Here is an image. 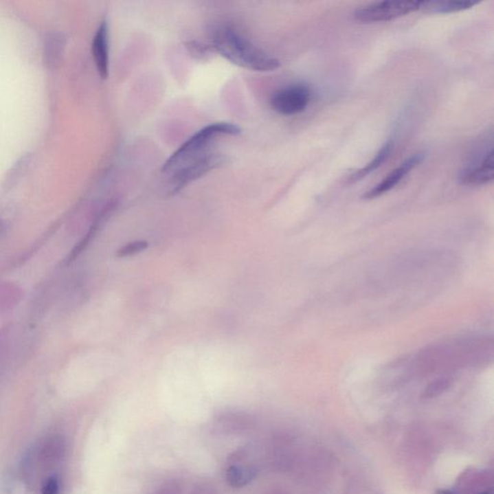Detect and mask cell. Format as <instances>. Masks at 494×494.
I'll return each instance as SVG.
<instances>
[{"instance_id": "cell-1", "label": "cell", "mask_w": 494, "mask_h": 494, "mask_svg": "<svg viewBox=\"0 0 494 494\" xmlns=\"http://www.w3.org/2000/svg\"><path fill=\"white\" fill-rule=\"evenodd\" d=\"M212 47L226 60L247 70L271 71L280 67L278 58L253 45L232 26L221 25L214 31Z\"/></svg>"}, {"instance_id": "cell-2", "label": "cell", "mask_w": 494, "mask_h": 494, "mask_svg": "<svg viewBox=\"0 0 494 494\" xmlns=\"http://www.w3.org/2000/svg\"><path fill=\"white\" fill-rule=\"evenodd\" d=\"M240 133H242V130L240 126L235 124L227 123V122L210 124V125L202 128L201 130L197 131L192 137L188 138L187 142L183 143L182 146L173 153L170 157L164 162L161 171L164 173L171 174L186 162L207 152L210 143L214 142V138L221 137V135H238Z\"/></svg>"}, {"instance_id": "cell-3", "label": "cell", "mask_w": 494, "mask_h": 494, "mask_svg": "<svg viewBox=\"0 0 494 494\" xmlns=\"http://www.w3.org/2000/svg\"><path fill=\"white\" fill-rule=\"evenodd\" d=\"M225 161L223 155L207 150L204 154L190 159L172 172L169 192L171 195L177 194L209 172L223 166Z\"/></svg>"}, {"instance_id": "cell-4", "label": "cell", "mask_w": 494, "mask_h": 494, "mask_svg": "<svg viewBox=\"0 0 494 494\" xmlns=\"http://www.w3.org/2000/svg\"><path fill=\"white\" fill-rule=\"evenodd\" d=\"M493 140L480 144L460 171V182L467 186L491 183L494 177Z\"/></svg>"}, {"instance_id": "cell-5", "label": "cell", "mask_w": 494, "mask_h": 494, "mask_svg": "<svg viewBox=\"0 0 494 494\" xmlns=\"http://www.w3.org/2000/svg\"><path fill=\"white\" fill-rule=\"evenodd\" d=\"M63 454L64 445L61 439L47 438L30 451L25 460V471L28 476L31 474L32 478L43 477L45 483L47 480L46 474L51 473L52 469L60 462Z\"/></svg>"}, {"instance_id": "cell-6", "label": "cell", "mask_w": 494, "mask_h": 494, "mask_svg": "<svg viewBox=\"0 0 494 494\" xmlns=\"http://www.w3.org/2000/svg\"><path fill=\"white\" fill-rule=\"evenodd\" d=\"M422 4L423 1L374 2L358 9L353 14V16L358 23H384L421 10Z\"/></svg>"}, {"instance_id": "cell-7", "label": "cell", "mask_w": 494, "mask_h": 494, "mask_svg": "<svg viewBox=\"0 0 494 494\" xmlns=\"http://www.w3.org/2000/svg\"><path fill=\"white\" fill-rule=\"evenodd\" d=\"M312 91L307 85H292L274 93L271 98V106L282 115L302 113L309 106Z\"/></svg>"}, {"instance_id": "cell-8", "label": "cell", "mask_w": 494, "mask_h": 494, "mask_svg": "<svg viewBox=\"0 0 494 494\" xmlns=\"http://www.w3.org/2000/svg\"><path fill=\"white\" fill-rule=\"evenodd\" d=\"M425 157H426L425 153L418 152L405 159L400 166L393 169L381 183H377L373 188L365 193L364 199H376V198L392 190L402 182L405 176L409 175L410 172L423 162Z\"/></svg>"}, {"instance_id": "cell-9", "label": "cell", "mask_w": 494, "mask_h": 494, "mask_svg": "<svg viewBox=\"0 0 494 494\" xmlns=\"http://www.w3.org/2000/svg\"><path fill=\"white\" fill-rule=\"evenodd\" d=\"M92 54L98 73L102 80H106L109 74V32L106 20L102 21L95 33Z\"/></svg>"}, {"instance_id": "cell-10", "label": "cell", "mask_w": 494, "mask_h": 494, "mask_svg": "<svg viewBox=\"0 0 494 494\" xmlns=\"http://www.w3.org/2000/svg\"><path fill=\"white\" fill-rule=\"evenodd\" d=\"M115 207L116 204L114 202L111 203V204L107 205V206L104 207V211H102L101 214H100V216H98L96 221L94 222V224H93L91 228L89 229L88 233L86 234L85 238H83L82 240H81L80 242L76 245L73 250H71V252L69 254L68 258H67V264H71V262L75 261L76 258L80 256V253H82L83 250H85V248L88 247V245L91 243L92 238H94L95 235H96L97 231L99 230L100 226H101L102 222L109 218V216H111L112 212H114V210H115Z\"/></svg>"}, {"instance_id": "cell-11", "label": "cell", "mask_w": 494, "mask_h": 494, "mask_svg": "<svg viewBox=\"0 0 494 494\" xmlns=\"http://www.w3.org/2000/svg\"><path fill=\"white\" fill-rule=\"evenodd\" d=\"M258 473L256 467L251 465H232L226 471V481L232 488H243L254 481Z\"/></svg>"}, {"instance_id": "cell-12", "label": "cell", "mask_w": 494, "mask_h": 494, "mask_svg": "<svg viewBox=\"0 0 494 494\" xmlns=\"http://www.w3.org/2000/svg\"><path fill=\"white\" fill-rule=\"evenodd\" d=\"M478 4V2L467 1H456V0H446V1H423L421 10L429 12L434 14H450L457 13V12L469 10Z\"/></svg>"}, {"instance_id": "cell-13", "label": "cell", "mask_w": 494, "mask_h": 494, "mask_svg": "<svg viewBox=\"0 0 494 494\" xmlns=\"http://www.w3.org/2000/svg\"><path fill=\"white\" fill-rule=\"evenodd\" d=\"M393 147L394 145L392 142H388L385 143V144L381 147V149L379 150L378 154L374 157V159H372L369 164H366V166H364L363 168L358 169L357 172L352 174V177H350V182L355 183L362 180L365 177L373 173L374 171H376L377 169L383 166L384 162L388 161L389 157L391 156Z\"/></svg>"}, {"instance_id": "cell-14", "label": "cell", "mask_w": 494, "mask_h": 494, "mask_svg": "<svg viewBox=\"0 0 494 494\" xmlns=\"http://www.w3.org/2000/svg\"><path fill=\"white\" fill-rule=\"evenodd\" d=\"M218 431L225 434H237L247 429L249 421L242 415H226L222 416L216 423Z\"/></svg>"}, {"instance_id": "cell-15", "label": "cell", "mask_w": 494, "mask_h": 494, "mask_svg": "<svg viewBox=\"0 0 494 494\" xmlns=\"http://www.w3.org/2000/svg\"><path fill=\"white\" fill-rule=\"evenodd\" d=\"M65 47V39L58 33H54L47 37L45 45V56L49 63L54 64L60 58L62 52Z\"/></svg>"}, {"instance_id": "cell-16", "label": "cell", "mask_w": 494, "mask_h": 494, "mask_svg": "<svg viewBox=\"0 0 494 494\" xmlns=\"http://www.w3.org/2000/svg\"><path fill=\"white\" fill-rule=\"evenodd\" d=\"M148 247V243L146 240H137V242H133L128 243L120 248L116 253L117 257L124 258L133 256V255L137 254V253L143 251Z\"/></svg>"}, {"instance_id": "cell-17", "label": "cell", "mask_w": 494, "mask_h": 494, "mask_svg": "<svg viewBox=\"0 0 494 494\" xmlns=\"http://www.w3.org/2000/svg\"><path fill=\"white\" fill-rule=\"evenodd\" d=\"M182 484H180V482L176 481V480H169L166 483L161 484L151 494H182Z\"/></svg>"}, {"instance_id": "cell-18", "label": "cell", "mask_w": 494, "mask_h": 494, "mask_svg": "<svg viewBox=\"0 0 494 494\" xmlns=\"http://www.w3.org/2000/svg\"><path fill=\"white\" fill-rule=\"evenodd\" d=\"M43 494H58L59 484L56 477L47 479L44 484H42Z\"/></svg>"}, {"instance_id": "cell-19", "label": "cell", "mask_w": 494, "mask_h": 494, "mask_svg": "<svg viewBox=\"0 0 494 494\" xmlns=\"http://www.w3.org/2000/svg\"><path fill=\"white\" fill-rule=\"evenodd\" d=\"M436 494H458L454 493V491H448V489H440V491H438Z\"/></svg>"}, {"instance_id": "cell-20", "label": "cell", "mask_w": 494, "mask_h": 494, "mask_svg": "<svg viewBox=\"0 0 494 494\" xmlns=\"http://www.w3.org/2000/svg\"><path fill=\"white\" fill-rule=\"evenodd\" d=\"M481 494H489V493H481Z\"/></svg>"}]
</instances>
